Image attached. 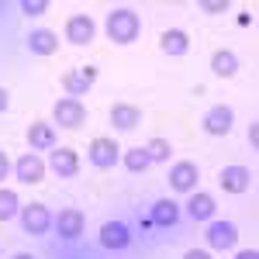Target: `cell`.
I'll list each match as a JSON object with an SVG mask.
<instances>
[{
    "label": "cell",
    "instance_id": "obj_32",
    "mask_svg": "<svg viewBox=\"0 0 259 259\" xmlns=\"http://www.w3.org/2000/svg\"><path fill=\"white\" fill-rule=\"evenodd\" d=\"M11 259H35L31 252H18V256H11Z\"/></svg>",
    "mask_w": 259,
    "mask_h": 259
},
{
    "label": "cell",
    "instance_id": "obj_17",
    "mask_svg": "<svg viewBox=\"0 0 259 259\" xmlns=\"http://www.w3.org/2000/svg\"><path fill=\"white\" fill-rule=\"evenodd\" d=\"M94 80H97V69H94V66H87V69H69V73L62 76V87H66L69 97H76V94H87Z\"/></svg>",
    "mask_w": 259,
    "mask_h": 259
},
{
    "label": "cell",
    "instance_id": "obj_1",
    "mask_svg": "<svg viewBox=\"0 0 259 259\" xmlns=\"http://www.w3.org/2000/svg\"><path fill=\"white\" fill-rule=\"evenodd\" d=\"M139 31H142V21L132 7H118V11L107 14V38L114 45H132L139 38Z\"/></svg>",
    "mask_w": 259,
    "mask_h": 259
},
{
    "label": "cell",
    "instance_id": "obj_22",
    "mask_svg": "<svg viewBox=\"0 0 259 259\" xmlns=\"http://www.w3.org/2000/svg\"><path fill=\"white\" fill-rule=\"evenodd\" d=\"M121 162H124V169H128V173H145V169L152 166L142 145H135V149H128V152L121 156Z\"/></svg>",
    "mask_w": 259,
    "mask_h": 259
},
{
    "label": "cell",
    "instance_id": "obj_8",
    "mask_svg": "<svg viewBox=\"0 0 259 259\" xmlns=\"http://www.w3.org/2000/svg\"><path fill=\"white\" fill-rule=\"evenodd\" d=\"M218 183H221V190H228V194H245L252 187V169L232 162V166H225L218 173Z\"/></svg>",
    "mask_w": 259,
    "mask_h": 259
},
{
    "label": "cell",
    "instance_id": "obj_31",
    "mask_svg": "<svg viewBox=\"0 0 259 259\" xmlns=\"http://www.w3.org/2000/svg\"><path fill=\"white\" fill-rule=\"evenodd\" d=\"M256 142H259V128H256V124H249V145H256Z\"/></svg>",
    "mask_w": 259,
    "mask_h": 259
},
{
    "label": "cell",
    "instance_id": "obj_12",
    "mask_svg": "<svg viewBox=\"0 0 259 259\" xmlns=\"http://www.w3.org/2000/svg\"><path fill=\"white\" fill-rule=\"evenodd\" d=\"M83 225H87V218H83V211H76V207H62L59 214H56V232H59L62 239H80Z\"/></svg>",
    "mask_w": 259,
    "mask_h": 259
},
{
    "label": "cell",
    "instance_id": "obj_25",
    "mask_svg": "<svg viewBox=\"0 0 259 259\" xmlns=\"http://www.w3.org/2000/svg\"><path fill=\"white\" fill-rule=\"evenodd\" d=\"M49 11V0H21V14L24 18H38Z\"/></svg>",
    "mask_w": 259,
    "mask_h": 259
},
{
    "label": "cell",
    "instance_id": "obj_11",
    "mask_svg": "<svg viewBox=\"0 0 259 259\" xmlns=\"http://www.w3.org/2000/svg\"><path fill=\"white\" fill-rule=\"evenodd\" d=\"M11 169H14V177H18L21 183H41V180H45V162H41L35 152H24Z\"/></svg>",
    "mask_w": 259,
    "mask_h": 259
},
{
    "label": "cell",
    "instance_id": "obj_9",
    "mask_svg": "<svg viewBox=\"0 0 259 259\" xmlns=\"http://www.w3.org/2000/svg\"><path fill=\"white\" fill-rule=\"evenodd\" d=\"M97 35V24L90 14H73V18L66 21V38L73 41V45H90Z\"/></svg>",
    "mask_w": 259,
    "mask_h": 259
},
{
    "label": "cell",
    "instance_id": "obj_23",
    "mask_svg": "<svg viewBox=\"0 0 259 259\" xmlns=\"http://www.w3.org/2000/svg\"><path fill=\"white\" fill-rule=\"evenodd\" d=\"M142 149H145L149 162H166V159H173V145H169L166 139H149Z\"/></svg>",
    "mask_w": 259,
    "mask_h": 259
},
{
    "label": "cell",
    "instance_id": "obj_29",
    "mask_svg": "<svg viewBox=\"0 0 259 259\" xmlns=\"http://www.w3.org/2000/svg\"><path fill=\"white\" fill-rule=\"evenodd\" d=\"M7 104H11V94H7V90H4V87H0V114H4V111H7Z\"/></svg>",
    "mask_w": 259,
    "mask_h": 259
},
{
    "label": "cell",
    "instance_id": "obj_4",
    "mask_svg": "<svg viewBox=\"0 0 259 259\" xmlns=\"http://www.w3.org/2000/svg\"><path fill=\"white\" fill-rule=\"evenodd\" d=\"M87 156H90V162L97 169H114L121 162V145L114 139H94L90 149H87Z\"/></svg>",
    "mask_w": 259,
    "mask_h": 259
},
{
    "label": "cell",
    "instance_id": "obj_26",
    "mask_svg": "<svg viewBox=\"0 0 259 259\" xmlns=\"http://www.w3.org/2000/svg\"><path fill=\"white\" fill-rule=\"evenodd\" d=\"M200 11H207V14H221V11H228V4L225 0H200Z\"/></svg>",
    "mask_w": 259,
    "mask_h": 259
},
{
    "label": "cell",
    "instance_id": "obj_20",
    "mask_svg": "<svg viewBox=\"0 0 259 259\" xmlns=\"http://www.w3.org/2000/svg\"><path fill=\"white\" fill-rule=\"evenodd\" d=\"M211 73H214L218 80H232V76L239 73V56L228 52V49H218V52L211 56Z\"/></svg>",
    "mask_w": 259,
    "mask_h": 259
},
{
    "label": "cell",
    "instance_id": "obj_16",
    "mask_svg": "<svg viewBox=\"0 0 259 259\" xmlns=\"http://www.w3.org/2000/svg\"><path fill=\"white\" fill-rule=\"evenodd\" d=\"M214 211H218V204H214L211 194H204V190L190 194V200H187V214L194 221H214Z\"/></svg>",
    "mask_w": 259,
    "mask_h": 259
},
{
    "label": "cell",
    "instance_id": "obj_2",
    "mask_svg": "<svg viewBox=\"0 0 259 259\" xmlns=\"http://www.w3.org/2000/svg\"><path fill=\"white\" fill-rule=\"evenodd\" d=\"M52 118H56V124L59 128H80V124H87V107H83L80 97H59L56 100V107H52Z\"/></svg>",
    "mask_w": 259,
    "mask_h": 259
},
{
    "label": "cell",
    "instance_id": "obj_7",
    "mask_svg": "<svg viewBox=\"0 0 259 259\" xmlns=\"http://www.w3.org/2000/svg\"><path fill=\"white\" fill-rule=\"evenodd\" d=\"M232 124H235V111H232L228 104H218V107H211V111L204 114V121H200V128H204L207 135H214V139L228 135V132H232Z\"/></svg>",
    "mask_w": 259,
    "mask_h": 259
},
{
    "label": "cell",
    "instance_id": "obj_13",
    "mask_svg": "<svg viewBox=\"0 0 259 259\" xmlns=\"http://www.w3.org/2000/svg\"><path fill=\"white\" fill-rule=\"evenodd\" d=\"M100 245L104 249H128L132 245V232H128V225H121V221H104V228H100Z\"/></svg>",
    "mask_w": 259,
    "mask_h": 259
},
{
    "label": "cell",
    "instance_id": "obj_27",
    "mask_svg": "<svg viewBox=\"0 0 259 259\" xmlns=\"http://www.w3.org/2000/svg\"><path fill=\"white\" fill-rule=\"evenodd\" d=\"M183 259H211V252H207V249H190Z\"/></svg>",
    "mask_w": 259,
    "mask_h": 259
},
{
    "label": "cell",
    "instance_id": "obj_15",
    "mask_svg": "<svg viewBox=\"0 0 259 259\" xmlns=\"http://www.w3.org/2000/svg\"><path fill=\"white\" fill-rule=\"evenodd\" d=\"M111 128H118V132H132V128H139L142 124V111L135 104H114L111 107Z\"/></svg>",
    "mask_w": 259,
    "mask_h": 259
},
{
    "label": "cell",
    "instance_id": "obj_14",
    "mask_svg": "<svg viewBox=\"0 0 259 259\" xmlns=\"http://www.w3.org/2000/svg\"><path fill=\"white\" fill-rule=\"evenodd\" d=\"M159 49L169 56V59H180V56H187V52H190V35H187L183 28H169V31H162Z\"/></svg>",
    "mask_w": 259,
    "mask_h": 259
},
{
    "label": "cell",
    "instance_id": "obj_24",
    "mask_svg": "<svg viewBox=\"0 0 259 259\" xmlns=\"http://www.w3.org/2000/svg\"><path fill=\"white\" fill-rule=\"evenodd\" d=\"M21 214V197L14 190H0V225Z\"/></svg>",
    "mask_w": 259,
    "mask_h": 259
},
{
    "label": "cell",
    "instance_id": "obj_10",
    "mask_svg": "<svg viewBox=\"0 0 259 259\" xmlns=\"http://www.w3.org/2000/svg\"><path fill=\"white\" fill-rule=\"evenodd\" d=\"M49 166H52V173H56V177L69 180V177H76V173H80V156H76V149H62V145H56Z\"/></svg>",
    "mask_w": 259,
    "mask_h": 259
},
{
    "label": "cell",
    "instance_id": "obj_28",
    "mask_svg": "<svg viewBox=\"0 0 259 259\" xmlns=\"http://www.w3.org/2000/svg\"><path fill=\"white\" fill-rule=\"evenodd\" d=\"M7 173H11V159H7V156H4V152H0V180L7 177Z\"/></svg>",
    "mask_w": 259,
    "mask_h": 259
},
{
    "label": "cell",
    "instance_id": "obj_19",
    "mask_svg": "<svg viewBox=\"0 0 259 259\" xmlns=\"http://www.w3.org/2000/svg\"><path fill=\"white\" fill-rule=\"evenodd\" d=\"M149 221H152V225H159V228H173V225L180 221V204H177V200H166V197L156 200Z\"/></svg>",
    "mask_w": 259,
    "mask_h": 259
},
{
    "label": "cell",
    "instance_id": "obj_3",
    "mask_svg": "<svg viewBox=\"0 0 259 259\" xmlns=\"http://www.w3.org/2000/svg\"><path fill=\"white\" fill-rule=\"evenodd\" d=\"M21 228L28 232V235H45L49 228H52V211L45 207V204H21Z\"/></svg>",
    "mask_w": 259,
    "mask_h": 259
},
{
    "label": "cell",
    "instance_id": "obj_6",
    "mask_svg": "<svg viewBox=\"0 0 259 259\" xmlns=\"http://www.w3.org/2000/svg\"><path fill=\"white\" fill-rule=\"evenodd\" d=\"M207 245L214 249V252H225V249H235V242H239V228L232 225V221H207Z\"/></svg>",
    "mask_w": 259,
    "mask_h": 259
},
{
    "label": "cell",
    "instance_id": "obj_21",
    "mask_svg": "<svg viewBox=\"0 0 259 259\" xmlns=\"http://www.w3.org/2000/svg\"><path fill=\"white\" fill-rule=\"evenodd\" d=\"M28 145L31 149H56V128L49 121H35L28 128Z\"/></svg>",
    "mask_w": 259,
    "mask_h": 259
},
{
    "label": "cell",
    "instance_id": "obj_5",
    "mask_svg": "<svg viewBox=\"0 0 259 259\" xmlns=\"http://www.w3.org/2000/svg\"><path fill=\"white\" fill-rule=\"evenodd\" d=\"M197 180H200L197 162H190V159H180V162H173V169H169V187H173L177 194H194Z\"/></svg>",
    "mask_w": 259,
    "mask_h": 259
},
{
    "label": "cell",
    "instance_id": "obj_30",
    "mask_svg": "<svg viewBox=\"0 0 259 259\" xmlns=\"http://www.w3.org/2000/svg\"><path fill=\"white\" fill-rule=\"evenodd\" d=\"M235 259H259V252H256V249H242Z\"/></svg>",
    "mask_w": 259,
    "mask_h": 259
},
{
    "label": "cell",
    "instance_id": "obj_18",
    "mask_svg": "<svg viewBox=\"0 0 259 259\" xmlns=\"http://www.w3.org/2000/svg\"><path fill=\"white\" fill-rule=\"evenodd\" d=\"M28 49H31L35 56H56V52H59V38H56V31H49V28H35V31L28 35Z\"/></svg>",
    "mask_w": 259,
    "mask_h": 259
}]
</instances>
